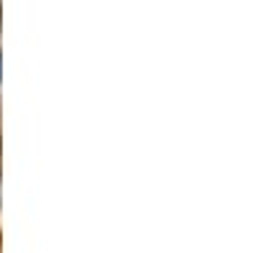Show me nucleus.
<instances>
[{
	"mask_svg": "<svg viewBox=\"0 0 255 253\" xmlns=\"http://www.w3.org/2000/svg\"><path fill=\"white\" fill-rule=\"evenodd\" d=\"M0 79H3V59H0Z\"/></svg>",
	"mask_w": 255,
	"mask_h": 253,
	"instance_id": "obj_1",
	"label": "nucleus"
}]
</instances>
